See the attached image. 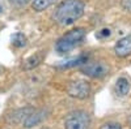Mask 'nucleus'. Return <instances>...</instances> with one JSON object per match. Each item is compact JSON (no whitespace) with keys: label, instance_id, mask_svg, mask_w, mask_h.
Masks as SVG:
<instances>
[{"label":"nucleus","instance_id":"nucleus-1","mask_svg":"<svg viewBox=\"0 0 131 129\" xmlns=\"http://www.w3.org/2000/svg\"><path fill=\"white\" fill-rule=\"evenodd\" d=\"M85 4L81 0H63L54 12V20L62 26L72 25L84 15Z\"/></svg>","mask_w":131,"mask_h":129},{"label":"nucleus","instance_id":"nucleus-2","mask_svg":"<svg viewBox=\"0 0 131 129\" xmlns=\"http://www.w3.org/2000/svg\"><path fill=\"white\" fill-rule=\"evenodd\" d=\"M85 37V30L83 27H76L66 33L57 42V51L60 53H66L73 50Z\"/></svg>","mask_w":131,"mask_h":129},{"label":"nucleus","instance_id":"nucleus-3","mask_svg":"<svg viewBox=\"0 0 131 129\" xmlns=\"http://www.w3.org/2000/svg\"><path fill=\"white\" fill-rule=\"evenodd\" d=\"M91 124V117L85 111H73L67 115L64 120L66 129H88Z\"/></svg>","mask_w":131,"mask_h":129},{"label":"nucleus","instance_id":"nucleus-4","mask_svg":"<svg viewBox=\"0 0 131 129\" xmlns=\"http://www.w3.org/2000/svg\"><path fill=\"white\" fill-rule=\"evenodd\" d=\"M81 73L92 78H102L109 73V67L104 61H93V63L86 61L81 67Z\"/></svg>","mask_w":131,"mask_h":129},{"label":"nucleus","instance_id":"nucleus-5","mask_svg":"<svg viewBox=\"0 0 131 129\" xmlns=\"http://www.w3.org/2000/svg\"><path fill=\"white\" fill-rule=\"evenodd\" d=\"M91 93V86L86 81H72L67 86V94L76 99H85L88 98Z\"/></svg>","mask_w":131,"mask_h":129},{"label":"nucleus","instance_id":"nucleus-6","mask_svg":"<svg viewBox=\"0 0 131 129\" xmlns=\"http://www.w3.org/2000/svg\"><path fill=\"white\" fill-rule=\"evenodd\" d=\"M114 52L115 55L119 58H126L131 53V34L123 37L122 39H119L115 46H114Z\"/></svg>","mask_w":131,"mask_h":129},{"label":"nucleus","instance_id":"nucleus-7","mask_svg":"<svg viewBox=\"0 0 131 129\" xmlns=\"http://www.w3.org/2000/svg\"><path fill=\"white\" fill-rule=\"evenodd\" d=\"M33 111L31 107H25V108H20L13 111L12 113H9L7 116V120L10 124H18V123H24V120L30 115V112Z\"/></svg>","mask_w":131,"mask_h":129},{"label":"nucleus","instance_id":"nucleus-8","mask_svg":"<svg viewBox=\"0 0 131 129\" xmlns=\"http://www.w3.org/2000/svg\"><path fill=\"white\" fill-rule=\"evenodd\" d=\"M45 117H46V111L45 110H33L30 112V115L24 120V126L25 128H31V126L39 124Z\"/></svg>","mask_w":131,"mask_h":129},{"label":"nucleus","instance_id":"nucleus-9","mask_svg":"<svg viewBox=\"0 0 131 129\" xmlns=\"http://www.w3.org/2000/svg\"><path fill=\"white\" fill-rule=\"evenodd\" d=\"M43 59H45V53H43L42 51H41V52H37V53L31 55L30 58H28V59L24 61L23 68H24L25 70H30V69H33V68L38 67L39 64L43 61Z\"/></svg>","mask_w":131,"mask_h":129},{"label":"nucleus","instance_id":"nucleus-10","mask_svg":"<svg viewBox=\"0 0 131 129\" xmlns=\"http://www.w3.org/2000/svg\"><path fill=\"white\" fill-rule=\"evenodd\" d=\"M128 91H130V81L125 77L118 78L117 82H115V93H117V95L125 96V95L128 94Z\"/></svg>","mask_w":131,"mask_h":129},{"label":"nucleus","instance_id":"nucleus-11","mask_svg":"<svg viewBox=\"0 0 131 129\" xmlns=\"http://www.w3.org/2000/svg\"><path fill=\"white\" fill-rule=\"evenodd\" d=\"M86 61H88V56H86V55H81L78 59L70 60L67 63L62 64V65H58V68H72V67H76V65H83V64H85Z\"/></svg>","mask_w":131,"mask_h":129},{"label":"nucleus","instance_id":"nucleus-12","mask_svg":"<svg viewBox=\"0 0 131 129\" xmlns=\"http://www.w3.org/2000/svg\"><path fill=\"white\" fill-rule=\"evenodd\" d=\"M55 0H33L31 3V7L34 10H37V12H42V10L47 9Z\"/></svg>","mask_w":131,"mask_h":129},{"label":"nucleus","instance_id":"nucleus-13","mask_svg":"<svg viewBox=\"0 0 131 129\" xmlns=\"http://www.w3.org/2000/svg\"><path fill=\"white\" fill-rule=\"evenodd\" d=\"M10 40H12V45L17 48H21V47L26 46V42H28L26 37L23 33H15L12 35V38H10Z\"/></svg>","mask_w":131,"mask_h":129},{"label":"nucleus","instance_id":"nucleus-14","mask_svg":"<svg viewBox=\"0 0 131 129\" xmlns=\"http://www.w3.org/2000/svg\"><path fill=\"white\" fill-rule=\"evenodd\" d=\"M110 34H112L110 29H102L101 31H98V33L96 34V37H97L98 39H105V38H107V37H110Z\"/></svg>","mask_w":131,"mask_h":129},{"label":"nucleus","instance_id":"nucleus-15","mask_svg":"<svg viewBox=\"0 0 131 129\" xmlns=\"http://www.w3.org/2000/svg\"><path fill=\"white\" fill-rule=\"evenodd\" d=\"M100 129H122V126L119 124H117V123H106Z\"/></svg>","mask_w":131,"mask_h":129},{"label":"nucleus","instance_id":"nucleus-16","mask_svg":"<svg viewBox=\"0 0 131 129\" xmlns=\"http://www.w3.org/2000/svg\"><path fill=\"white\" fill-rule=\"evenodd\" d=\"M123 8H125V10H127V12L131 13V0H125L123 2Z\"/></svg>","mask_w":131,"mask_h":129},{"label":"nucleus","instance_id":"nucleus-17","mask_svg":"<svg viewBox=\"0 0 131 129\" xmlns=\"http://www.w3.org/2000/svg\"><path fill=\"white\" fill-rule=\"evenodd\" d=\"M43 129H49V128H43Z\"/></svg>","mask_w":131,"mask_h":129},{"label":"nucleus","instance_id":"nucleus-18","mask_svg":"<svg viewBox=\"0 0 131 129\" xmlns=\"http://www.w3.org/2000/svg\"><path fill=\"white\" fill-rule=\"evenodd\" d=\"M0 10H2V7H0Z\"/></svg>","mask_w":131,"mask_h":129}]
</instances>
